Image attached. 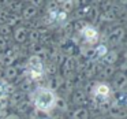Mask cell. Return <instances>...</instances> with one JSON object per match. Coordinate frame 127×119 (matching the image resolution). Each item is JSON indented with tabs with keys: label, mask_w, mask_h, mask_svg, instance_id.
<instances>
[{
	"label": "cell",
	"mask_w": 127,
	"mask_h": 119,
	"mask_svg": "<svg viewBox=\"0 0 127 119\" xmlns=\"http://www.w3.org/2000/svg\"><path fill=\"white\" fill-rule=\"evenodd\" d=\"M29 71H30V75L33 78H38L41 77L42 74V66H41V62L37 56H33L30 58L29 60Z\"/></svg>",
	"instance_id": "2"
},
{
	"label": "cell",
	"mask_w": 127,
	"mask_h": 119,
	"mask_svg": "<svg viewBox=\"0 0 127 119\" xmlns=\"http://www.w3.org/2000/svg\"><path fill=\"white\" fill-rule=\"evenodd\" d=\"M82 34H83V37L86 39V41H88L89 44L96 42L97 39H98V33H97V30L94 28H92V26H85V28L82 29Z\"/></svg>",
	"instance_id": "3"
},
{
	"label": "cell",
	"mask_w": 127,
	"mask_h": 119,
	"mask_svg": "<svg viewBox=\"0 0 127 119\" xmlns=\"http://www.w3.org/2000/svg\"><path fill=\"white\" fill-rule=\"evenodd\" d=\"M109 92H111V89L107 83H97L96 88H94V93L98 97H107L109 94Z\"/></svg>",
	"instance_id": "4"
},
{
	"label": "cell",
	"mask_w": 127,
	"mask_h": 119,
	"mask_svg": "<svg viewBox=\"0 0 127 119\" xmlns=\"http://www.w3.org/2000/svg\"><path fill=\"white\" fill-rule=\"evenodd\" d=\"M56 101H58V99L51 89L41 88L34 94V104L42 112H48V111L53 110L56 105Z\"/></svg>",
	"instance_id": "1"
},
{
	"label": "cell",
	"mask_w": 127,
	"mask_h": 119,
	"mask_svg": "<svg viewBox=\"0 0 127 119\" xmlns=\"http://www.w3.org/2000/svg\"><path fill=\"white\" fill-rule=\"evenodd\" d=\"M96 53H97L98 56L107 55V48H105V45H98V47L96 48Z\"/></svg>",
	"instance_id": "5"
}]
</instances>
